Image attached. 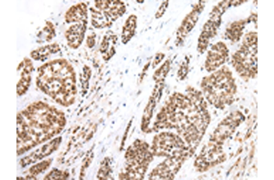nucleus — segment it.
Here are the masks:
<instances>
[{"instance_id":"1","label":"nucleus","mask_w":274,"mask_h":180,"mask_svg":"<svg viewBox=\"0 0 274 180\" xmlns=\"http://www.w3.org/2000/svg\"><path fill=\"white\" fill-rule=\"evenodd\" d=\"M49 65L41 69L37 78L39 87L56 100L64 104L71 102L74 95L75 80L71 69Z\"/></svg>"},{"instance_id":"2","label":"nucleus","mask_w":274,"mask_h":180,"mask_svg":"<svg viewBox=\"0 0 274 180\" xmlns=\"http://www.w3.org/2000/svg\"><path fill=\"white\" fill-rule=\"evenodd\" d=\"M132 17L128 21L123 30V37L125 42L130 39L134 32L135 25V19L134 18Z\"/></svg>"}]
</instances>
